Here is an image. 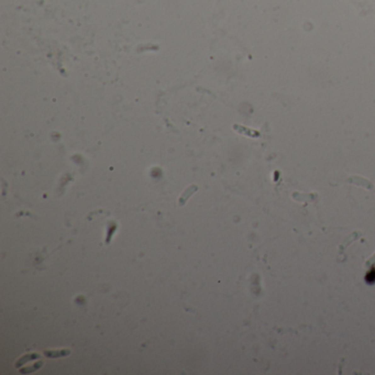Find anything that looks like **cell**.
<instances>
[{
	"label": "cell",
	"instance_id": "cell-1",
	"mask_svg": "<svg viewBox=\"0 0 375 375\" xmlns=\"http://www.w3.org/2000/svg\"><path fill=\"white\" fill-rule=\"evenodd\" d=\"M71 350H52V351H44V355L48 359H57L63 358V356L70 355Z\"/></svg>",
	"mask_w": 375,
	"mask_h": 375
},
{
	"label": "cell",
	"instance_id": "cell-2",
	"mask_svg": "<svg viewBox=\"0 0 375 375\" xmlns=\"http://www.w3.org/2000/svg\"><path fill=\"white\" fill-rule=\"evenodd\" d=\"M39 359H40V354H37V353H29V354H26V355L21 356V358H20L19 360L17 361V363H15V367H20V366H22L23 364H26V362L39 360Z\"/></svg>",
	"mask_w": 375,
	"mask_h": 375
},
{
	"label": "cell",
	"instance_id": "cell-3",
	"mask_svg": "<svg viewBox=\"0 0 375 375\" xmlns=\"http://www.w3.org/2000/svg\"><path fill=\"white\" fill-rule=\"evenodd\" d=\"M197 189H198V187L196 186V185H191V186H189L188 188H187L186 190L183 193V195L180 196V198H179V206H184L185 202H187V199H188V198L190 197V196L193 195V194L195 193Z\"/></svg>",
	"mask_w": 375,
	"mask_h": 375
},
{
	"label": "cell",
	"instance_id": "cell-4",
	"mask_svg": "<svg viewBox=\"0 0 375 375\" xmlns=\"http://www.w3.org/2000/svg\"><path fill=\"white\" fill-rule=\"evenodd\" d=\"M234 129H236V131H239L240 133L250 135V137H259V133L256 132V131H252V130H250V129H245V128H243V127L238 126V124L234 126Z\"/></svg>",
	"mask_w": 375,
	"mask_h": 375
},
{
	"label": "cell",
	"instance_id": "cell-5",
	"mask_svg": "<svg viewBox=\"0 0 375 375\" xmlns=\"http://www.w3.org/2000/svg\"><path fill=\"white\" fill-rule=\"evenodd\" d=\"M42 365H43V362H42V361H39V362L37 363H35L34 365H32V366H30V367H26V369H22V370H20V372H21V373H32V372H34V371H37V370H39L40 367L42 366Z\"/></svg>",
	"mask_w": 375,
	"mask_h": 375
},
{
	"label": "cell",
	"instance_id": "cell-6",
	"mask_svg": "<svg viewBox=\"0 0 375 375\" xmlns=\"http://www.w3.org/2000/svg\"><path fill=\"white\" fill-rule=\"evenodd\" d=\"M115 231H116V224H110V227H109V230H108V234H107V239H106L107 244L110 243V240H111V238H112V234L115 233Z\"/></svg>",
	"mask_w": 375,
	"mask_h": 375
}]
</instances>
